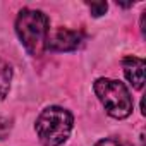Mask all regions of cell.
Listing matches in <instances>:
<instances>
[{
  "instance_id": "6da1fadb",
  "label": "cell",
  "mask_w": 146,
  "mask_h": 146,
  "mask_svg": "<svg viewBox=\"0 0 146 146\" xmlns=\"http://www.w3.org/2000/svg\"><path fill=\"white\" fill-rule=\"evenodd\" d=\"M16 33L29 55L40 57L46 48L50 35L48 17L36 9H23L16 19Z\"/></svg>"
},
{
  "instance_id": "7a4b0ae2",
  "label": "cell",
  "mask_w": 146,
  "mask_h": 146,
  "mask_svg": "<svg viewBox=\"0 0 146 146\" xmlns=\"http://www.w3.org/2000/svg\"><path fill=\"white\" fill-rule=\"evenodd\" d=\"M74 117L67 108L62 107H46L36 119L35 131L41 146H60L70 136Z\"/></svg>"
},
{
  "instance_id": "3957f363",
  "label": "cell",
  "mask_w": 146,
  "mask_h": 146,
  "mask_svg": "<svg viewBox=\"0 0 146 146\" xmlns=\"http://www.w3.org/2000/svg\"><path fill=\"white\" fill-rule=\"evenodd\" d=\"M93 90L110 117L125 119L131 115L132 98H131V93L124 83L115 81V79H108V78H100L95 81Z\"/></svg>"
},
{
  "instance_id": "277c9868",
  "label": "cell",
  "mask_w": 146,
  "mask_h": 146,
  "mask_svg": "<svg viewBox=\"0 0 146 146\" xmlns=\"http://www.w3.org/2000/svg\"><path fill=\"white\" fill-rule=\"evenodd\" d=\"M83 43V33L67 29V28H58L52 35H48L46 40V48L52 52H70L79 48Z\"/></svg>"
},
{
  "instance_id": "5b68a950",
  "label": "cell",
  "mask_w": 146,
  "mask_h": 146,
  "mask_svg": "<svg viewBox=\"0 0 146 146\" xmlns=\"http://www.w3.org/2000/svg\"><path fill=\"white\" fill-rule=\"evenodd\" d=\"M122 67H124V74L127 78V81L132 84L134 90H143L144 84V60L139 57H125L122 60Z\"/></svg>"
},
{
  "instance_id": "8992f818",
  "label": "cell",
  "mask_w": 146,
  "mask_h": 146,
  "mask_svg": "<svg viewBox=\"0 0 146 146\" xmlns=\"http://www.w3.org/2000/svg\"><path fill=\"white\" fill-rule=\"evenodd\" d=\"M11 81H12V69L7 60L0 57V102L5 100L11 90Z\"/></svg>"
},
{
  "instance_id": "52a82bcc",
  "label": "cell",
  "mask_w": 146,
  "mask_h": 146,
  "mask_svg": "<svg viewBox=\"0 0 146 146\" xmlns=\"http://www.w3.org/2000/svg\"><path fill=\"white\" fill-rule=\"evenodd\" d=\"M88 7H90L91 14H93L95 17H100V16H103V14L107 12V9H108L107 2H91V4H88Z\"/></svg>"
},
{
  "instance_id": "ba28073f",
  "label": "cell",
  "mask_w": 146,
  "mask_h": 146,
  "mask_svg": "<svg viewBox=\"0 0 146 146\" xmlns=\"http://www.w3.org/2000/svg\"><path fill=\"white\" fill-rule=\"evenodd\" d=\"M12 129V120L7 117H0V139H5Z\"/></svg>"
},
{
  "instance_id": "9c48e42d",
  "label": "cell",
  "mask_w": 146,
  "mask_h": 146,
  "mask_svg": "<svg viewBox=\"0 0 146 146\" xmlns=\"http://www.w3.org/2000/svg\"><path fill=\"white\" fill-rule=\"evenodd\" d=\"M95 146H129V144L120 139H115V137H105V139L98 141Z\"/></svg>"
}]
</instances>
